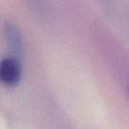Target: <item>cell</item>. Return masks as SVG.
<instances>
[{"instance_id":"cell-1","label":"cell","mask_w":129,"mask_h":129,"mask_svg":"<svg viewBox=\"0 0 129 129\" xmlns=\"http://www.w3.org/2000/svg\"><path fill=\"white\" fill-rule=\"evenodd\" d=\"M21 78V64L14 57H5L0 61V81L6 86H15Z\"/></svg>"},{"instance_id":"cell-2","label":"cell","mask_w":129,"mask_h":129,"mask_svg":"<svg viewBox=\"0 0 129 129\" xmlns=\"http://www.w3.org/2000/svg\"><path fill=\"white\" fill-rule=\"evenodd\" d=\"M4 36L8 47L13 52V57L20 59L23 54V41L18 27L14 23L6 21L4 25Z\"/></svg>"}]
</instances>
